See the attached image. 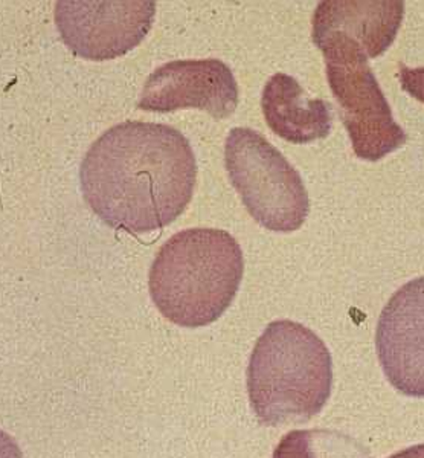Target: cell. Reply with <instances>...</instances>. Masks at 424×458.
Returning <instances> with one entry per match:
<instances>
[{
  "label": "cell",
  "mask_w": 424,
  "mask_h": 458,
  "mask_svg": "<svg viewBox=\"0 0 424 458\" xmlns=\"http://www.w3.org/2000/svg\"><path fill=\"white\" fill-rule=\"evenodd\" d=\"M197 162L171 125L127 121L89 148L80 168L83 198L110 228L147 234L165 228L191 202Z\"/></svg>",
  "instance_id": "6da1fadb"
},
{
  "label": "cell",
  "mask_w": 424,
  "mask_h": 458,
  "mask_svg": "<svg viewBox=\"0 0 424 458\" xmlns=\"http://www.w3.org/2000/svg\"><path fill=\"white\" fill-rule=\"evenodd\" d=\"M243 272V252L229 233L185 229L173 235L151 263V300L173 324L209 326L233 304Z\"/></svg>",
  "instance_id": "7a4b0ae2"
},
{
  "label": "cell",
  "mask_w": 424,
  "mask_h": 458,
  "mask_svg": "<svg viewBox=\"0 0 424 458\" xmlns=\"http://www.w3.org/2000/svg\"><path fill=\"white\" fill-rule=\"evenodd\" d=\"M331 386V354L313 330L289 319L266 327L248 367L249 401L259 423L309 422L326 406Z\"/></svg>",
  "instance_id": "3957f363"
},
{
  "label": "cell",
  "mask_w": 424,
  "mask_h": 458,
  "mask_svg": "<svg viewBox=\"0 0 424 458\" xmlns=\"http://www.w3.org/2000/svg\"><path fill=\"white\" fill-rule=\"evenodd\" d=\"M311 38L326 58V79L356 157L377 162L403 147L408 135L394 120L365 49L341 32Z\"/></svg>",
  "instance_id": "277c9868"
},
{
  "label": "cell",
  "mask_w": 424,
  "mask_h": 458,
  "mask_svg": "<svg viewBox=\"0 0 424 458\" xmlns=\"http://www.w3.org/2000/svg\"><path fill=\"white\" fill-rule=\"evenodd\" d=\"M229 179L249 214L275 233L300 229L310 213L306 185L283 153L259 131L233 129L225 144Z\"/></svg>",
  "instance_id": "5b68a950"
},
{
  "label": "cell",
  "mask_w": 424,
  "mask_h": 458,
  "mask_svg": "<svg viewBox=\"0 0 424 458\" xmlns=\"http://www.w3.org/2000/svg\"><path fill=\"white\" fill-rule=\"evenodd\" d=\"M155 14L151 0H60L55 25L75 55L103 62L135 49L150 32Z\"/></svg>",
  "instance_id": "8992f818"
},
{
  "label": "cell",
  "mask_w": 424,
  "mask_h": 458,
  "mask_svg": "<svg viewBox=\"0 0 424 458\" xmlns=\"http://www.w3.org/2000/svg\"><path fill=\"white\" fill-rule=\"evenodd\" d=\"M237 106V80L217 58L166 63L145 81L138 103L140 109L156 114L194 107L216 120L229 118Z\"/></svg>",
  "instance_id": "52a82bcc"
},
{
  "label": "cell",
  "mask_w": 424,
  "mask_h": 458,
  "mask_svg": "<svg viewBox=\"0 0 424 458\" xmlns=\"http://www.w3.org/2000/svg\"><path fill=\"white\" fill-rule=\"evenodd\" d=\"M376 349L397 390L424 399V276L394 293L378 318Z\"/></svg>",
  "instance_id": "ba28073f"
},
{
  "label": "cell",
  "mask_w": 424,
  "mask_h": 458,
  "mask_svg": "<svg viewBox=\"0 0 424 458\" xmlns=\"http://www.w3.org/2000/svg\"><path fill=\"white\" fill-rule=\"evenodd\" d=\"M404 16L402 0H324L313 14L311 37L341 32L359 43L368 58L386 53Z\"/></svg>",
  "instance_id": "9c48e42d"
},
{
  "label": "cell",
  "mask_w": 424,
  "mask_h": 458,
  "mask_svg": "<svg viewBox=\"0 0 424 458\" xmlns=\"http://www.w3.org/2000/svg\"><path fill=\"white\" fill-rule=\"evenodd\" d=\"M261 109L275 135L292 144H309L330 135L331 106L309 98L298 80L287 73L270 77L261 95Z\"/></svg>",
  "instance_id": "30bf717a"
},
{
  "label": "cell",
  "mask_w": 424,
  "mask_h": 458,
  "mask_svg": "<svg viewBox=\"0 0 424 458\" xmlns=\"http://www.w3.org/2000/svg\"><path fill=\"white\" fill-rule=\"evenodd\" d=\"M319 432L296 429L285 434L275 449L272 458H319L318 440Z\"/></svg>",
  "instance_id": "8fae6325"
},
{
  "label": "cell",
  "mask_w": 424,
  "mask_h": 458,
  "mask_svg": "<svg viewBox=\"0 0 424 458\" xmlns=\"http://www.w3.org/2000/svg\"><path fill=\"white\" fill-rule=\"evenodd\" d=\"M399 77L404 92L424 105V68H408L400 64Z\"/></svg>",
  "instance_id": "7c38bea8"
},
{
  "label": "cell",
  "mask_w": 424,
  "mask_h": 458,
  "mask_svg": "<svg viewBox=\"0 0 424 458\" xmlns=\"http://www.w3.org/2000/svg\"><path fill=\"white\" fill-rule=\"evenodd\" d=\"M0 458H23L16 440L4 431H0Z\"/></svg>",
  "instance_id": "4fadbf2b"
},
{
  "label": "cell",
  "mask_w": 424,
  "mask_h": 458,
  "mask_svg": "<svg viewBox=\"0 0 424 458\" xmlns=\"http://www.w3.org/2000/svg\"><path fill=\"white\" fill-rule=\"evenodd\" d=\"M388 458H424V445H415V446L403 449Z\"/></svg>",
  "instance_id": "5bb4252c"
}]
</instances>
